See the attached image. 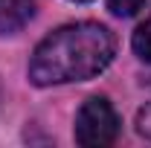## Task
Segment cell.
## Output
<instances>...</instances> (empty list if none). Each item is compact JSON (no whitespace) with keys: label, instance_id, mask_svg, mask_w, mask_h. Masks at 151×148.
I'll list each match as a JSON object with an SVG mask.
<instances>
[{"label":"cell","instance_id":"obj_3","mask_svg":"<svg viewBox=\"0 0 151 148\" xmlns=\"http://www.w3.org/2000/svg\"><path fill=\"white\" fill-rule=\"evenodd\" d=\"M35 18V0H0V35H15Z\"/></svg>","mask_w":151,"mask_h":148},{"label":"cell","instance_id":"obj_2","mask_svg":"<svg viewBox=\"0 0 151 148\" xmlns=\"http://www.w3.org/2000/svg\"><path fill=\"white\" fill-rule=\"evenodd\" d=\"M119 113L105 96H90L76 113V142L84 148H105L119 137Z\"/></svg>","mask_w":151,"mask_h":148},{"label":"cell","instance_id":"obj_6","mask_svg":"<svg viewBox=\"0 0 151 148\" xmlns=\"http://www.w3.org/2000/svg\"><path fill=\"white\" fill-rule=\"evenodd\" d=\"M137 131H139L145 139H151V102L137 113Z\"/></svg>","mask_w":151,"mask_h":148},{"label":"cell","instance_id":"obj_1","mask_svg":"<svg viewBox=\"0 0 151 148\" xmlns=\"http://www.w3.org/2000/svg\"><path fill=\"white\" fill-rule=\"evenodd\" d=\"M116 41L102 23H70L44 38L29 58V81L35 87L87 81L113 61Z\"/></svg>","mask_w":151,"mask_h":148},{"label":"cell","instance_id":"obj_7","mask_svg":"<svg viewBox=\"0 0 151 148\" xmlns=\"http://www.w3.org/2000/svg\"><path fill=\"white\" fill-rule=\"evenodd\" d=\"M76 3H90V0H76Z\"/></svg>","mask_w":151,"mask_h":148},{"label":"cell","instance_id":"obj_4","mask_svg":"<svg viewBox=\"0 0 151 148\" xmlns=\"http://www.w3.org/2000/svg\"><path fill=\"white\" fill-rule=\"evenodd\" d=\"M134 52L137 58H142V61H148L151 64V18L142 23V26H137V32H134Z\"/></svg>","mask_w":151,"mask_h":148},{"label":"cell","instance_id":"obj_5","mask_svg":"<svg viewBox=\"0 0 151 148\" xmlns=\"http://www.w3.org/2000/svg\"><path fill=\"white\" fill-rule=\"evenodd\" d=\"M108 6H111L113 15H119V18H134L145 6V0H108Z\"/></svg>","mask_w":151,"mask_h":148}]
</instances>
